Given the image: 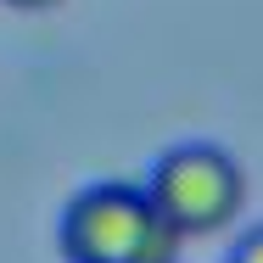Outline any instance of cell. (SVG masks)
<instances>
[{
	"label": "cell",
	"instance_id": "6da1fadb",
	"mask_svg": "<svg viewBox=\"0 0 263 263\" xmlns=\"http://www.w3.org/2000/svg\"><path fill=\"white\" fill-rule=\"evenodd\" d=\"M56 247L67 263H179V235L157 213L146 179H96L67 196Z\"/></svg>",
	"mask_w": 263,
	"mask_h": 263
},
{
	"label": "cell",
	"instance_id": "277c9868",
	"mask_svg": "<svg viewBox=\"0 0 263 263\" xmlns=\"http://www.w3.org/2000/svg\"><path fill=\"white\" fill-rule=\"evenodd\" d=\"M6 6H17V11H45V6H62V0H6Z\"/></svg>",
	"mask_w": 263,
	"mask_h": 263
},
{
	"label": "cell",
	"instance_id": "7a4b0ae2",
	"mask_svg": "<svg viewBox=\"0 0 263 263\" xmlns=\"http://www.w3.org/2000/svg\"><path fill=\"white\" fill-rule=\"evenodd\" d=\"M146 191L157 213L168 218V230L179 241H196V235H218L235 224V213L247 208V174L241 162L230 157L224 146L213 140H185V146H168L152 174H146Z\"/></svg>",
	"mask_w": 263,
	"mask_h": 263
},
{
	"label": "cell",
	"instance_id": "3957f363",
	"mask_svg": "<svg viewBox=\"0 0 263 263\" xmlns=\"http://www.w3.org/2000/svg\"><path fill=\"white\" fill-rule=\"evenodd\" d=\"M224 263H263V224H252L235 247H230V258Z\"/></svg>",
	"mask_w": 263,
	"mask_h": 263
}]
</instances>
